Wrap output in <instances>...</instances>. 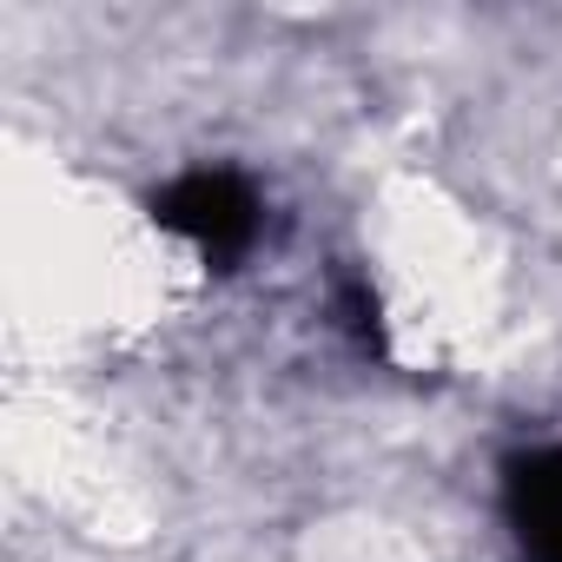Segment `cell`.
Masks as SVG:
<instances>
[{
    "label": "cell",
    "mask_w": 562,
    "mask_h": 562,
    "mask_svg": "<svg viewBox=\"0 0 562 562\" xmlns=\"http://www.w3.org/2000/svg\"><path fill=\"white\" fill-rule=\"evenodd\" d=\"M503 542L516 562H562V437L522 443L496 470Z\"/></svg>",
    "instance_id": "1"
}]
</instances>
